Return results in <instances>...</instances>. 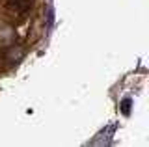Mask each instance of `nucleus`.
Masks as SVG:
<instances>
[{"label": "nucleus", "mask_w": 149, "mask_h": 147, "mask_svg": "<svg viewBox=\"0 0 149 147\" xmlns=\"http://www.w3.org/2000/svg\"><path fill=\"white\" fill-rule=\"evenodd\" d=\"M8 8L17 15H22L30 10V0H8Z\"/></svg>", "instance_id": "nucleus-1"}]
</instances>
